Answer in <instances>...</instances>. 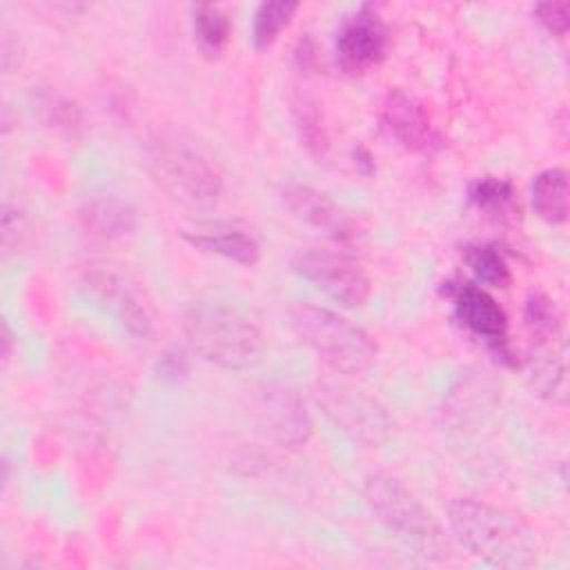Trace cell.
<instances>
[{"instance_id":"cell-1","label":"cell","mask_w":570,"mask_h":570,"mask_svg":"<svg viewBox=\"0 0 570 570\" xmlns=\"http://www.w3.org/2000/svg\"><path fill=\"white\" fill-rule=\"evenodd\" d=\"M445 510L454 539L474 557L514 570L537 563L534 532L517 514L468 497L452 499Z\"/></svg>"},{"instance_id":"cell-2","label":"cell","mask_w":570,"mask_h":570,"mask_svg":"<svg viewBox=\"0 0 570 570\" xmlns=\"http://www.w3.org/2000/svg\"><path fill=\"white\" fill-rule=\"evenodd\" d=\"M363 497L376 519L416 554L432 561L450 554L443 528L401 479L390 472H374L365 476Z\"/></svg>"},{"instance_id":"cell-3","label":"cell","mask_w":570,"mask_h":570,"mask_svg":"<svg viewBox=\"0 0 570 570\" xmlns=\"http://www.w3.org/2000/svg\"><path fill=\"white\" fill-rule=\"evenodd\" d=\"M183 330L189 347L223 370H245L261 358L263 334L238 309L220 303H196L187 309Z\"/></svg>"},{"instance_id":"cell-4","label":"cell","mask_w":570,"mask_h":570,"mask_svg":"<svg viewBox=\"0 0 570 570\" xmlns=\"http://www.w3.org/2000/svg\"><path fill=\"white\" fill-rule=\"evenodd\" d=\"M287 318L298 341L318 354L334 372L358 374L376 358L372 336L327 307L296 303L289 307Z\"/></svg>"},{"instance_id":"cell-5","label":"cell","mask_w":570,"mask_h":570,"mask_svg":"<svg viewBox=\"0 0 570 570\" xmlns=\"http://www.w3.org/2000/svg\"><path fill=\"white\" fill-rule=\"evenodd\" d=\"M147 169L151 178L174 200L187 207H212L220 191L223 178L209 158L174 134H156L149 138Z\"/></svg>"},{"instance_id":"cell-6","label":"cell","mask_w":570,"mask_h":570,"mask_svg":"<svg viewBox=\"0 0 570 570\" xmlns=\"http://www.w3.org/2000/svg\"><path fill=\"white\" fill-rule=\"evenodd\" d=\"M316 401L327 419L352 439L376 448L394 432L390 412L365 390L341 379H325L316 385Z\"/></svg>"},{"instance_id":"cell-7","label":"cell","mask_w":570,"mask_h":570,"mask_svg":"<svg viewBox=\"0 0 570 570\" xmlns=\"http://www.w3.org/2000/svg\"><path fill=\"white\" fill-rule=\"evenodd\" d=\"M294 272L345 307H358L370 296V278L363 267L343 252L303 249L292 261Z\"/></svg>"},{"instance_id":"cell-8","label":"cell","mask_w":570,"mask_h":570,"mask_svg":"<svg viewBox=\"0 0 570 570\" xmlns=\"http://www.w3.org/2000/svg\"><path fill=\"white\" fill-rule=\"evenodd\" d=\"M256 425L281 448H301L312 436V419L298 392L283 383H263L249 396Z\"/></svg>"},{"instance_id":"cell-9","label":"cell","mask_w":570,"mask_h":570,"mask_svg":"<svg viewBox=\"0 0 570 570\" xmlns=\"http://www.w3.org/2000/svg\"><path fill=\"white\" fill-rule=\"evenodd\" d=\"M387 45L390 36L385 22L370 4H363L345 16L336 31L338 67L350 76L367 73L383 62Z\"/></svg>"},{"instance_id":"cell-10","label":"cell","mask_w":570,"mask_h":570,"mask_svg":"<svg viewBox=\"0 0 570 570\" xmlns=\"http://www.w3.org/2000/svg\"><path fill=\"white\" fill-rule=\"evenodd\" d=\"M454 305V318L476 338H481L499 358L512 363L508 350V316L503 307L479 285L456 283L448 287Z\"/></svg>"},{"instance_id":"cell-11","label":"cell","mask_w":570,"mask_h":570,"mask_svg":"<svg viewBox=\"0 0 570 570\" xmlns=\"http://www.w3.org/2000/svg\"><path fill=\"white\" fill-rule=\"evenodd\" d=\"M381 120L390 136L405 149L432 154L443 147L441 134L434 129L425 107L403 89H392L381 105Z\"/></svg>"},{"instance_id":"cell-12","label":"cell","mask_w":570,"mask_h":570,"mask_svg":"<svg viewBox=\"0 0 570 570\" xmlns=\"http://www.w3.org/2000/svg\"><path fill=\"white\" fill-rule=\"evenodd\" d=\"M281 198L285 207L309 227L321 229L336 240H350L354 236L350 216L327 194L309 185L292 183L281 189Z\"/></svg>"},{"instance_id":"cell-13","label":"cell","mask_w":570,"mask_h":570,"mask_svg":"<svg viewBox=\"0 0 570 570\" xmlns=\"http://www.w3.org/2000/svg\"><path fill=\"white\" fill-rule=\"evenodd\" d=\"M85 285L100 303H105L114 312V316L136 338H151L154 334L151 316L145 303L138 298V294L131 287H127L122 278L105 269H91L85 276Z\"/></svg>"},{"instance_id":"cell-14","label":"cell","mask_w":570,"mask_h":570,"mask_svg":"<svg viewBox=\"0 0 570 570\" xmlns=\"http://www.w3.org/2000/svg\"><path fill=\"white\" fill-rule=\"evenodd\" d=\"M183 240H187L191 247L216 254L227 261H234L238 265H254L261 258V245L258 240L236 227H212V229H180Z\"/></svg>"},{"instance_id":"cell-15","label":"cell","mask_w":570,"mask_h":570,"mask_svg":"<svg viewBox=\"0 0 570 570\" xmlns=\"http://www.w3.org/2000/svg\"><path fill=\"white\" fill-rule=\"evenodd\" d=\"M85 229L102 240H120L136 229V209L116 196H96L80 209Z\"/></svg>"},{"instance_id":"cell-16","label":"cell","mask_w":570,"mask_h":570,"mask_svg":"<svg viewBox=\"0 0 570 570\" xmlns=\"http://www.w3.org/2000/svg\"><path fill=\"white\" fill-rule=\"evenodd\" d=\"M532 207L537 216L550 225H561L568 218V176L552 167L537 174L532 180Z\"/></svg>"},{"instance_id":"cell-17","label":"cell","mask_w":570,"mask_h":570,"mask_svg":"<svg viewBox=\"0 0 570 570\" xmlns=\"http://www.w3.org/2000/svg\"><path fill=\"white\" fill-rule=\"evenodd\" d=\"M470 203L483 212L485 216H492L497 220H514L519 214V198L517 189L510 180L505 178H494V176H483L474 180L468 189Z\"/></svg>"},{"instance_id":"cell-18","label":"cell","mask_w":570,"mask_h":570,"mask_svg":"<svg viewBox=\"0 0 570 570\" xmlns=\"http://www.w3.org/2000/svg\"><path fill=\"white\" fill-rule=\"evenodd\" d=\"M292 114L298 140L307 149V154L314 158H325L330 149V136L318 102L307 94H296L292 100Z\"/></svg>"},{"instance_id":"cell-19","label":"cell","mask_w":570,"mask_h":570,"mask_svg":"<svg viewBox=\"0 0 570 570\" xmlns=\"http://www.w3.org/2000/svg\"><path fill=\"white\" fill-rule=\"evenodd\" d=\"M194 18V36L198 40V47L207 56H218L232 38V20L218 4H194L191 7Z\"/></svg>"},{"instance_id":"cell-20","label":"cell","mask_w":570,"mask_h":570,"mask_svg":"<svg viewBox=\"0 0 570 570\" xmlns=\"http://www.w3.org/2000/svg\"><path fill=\"white\" fill-rule=\"evenodd\" d=\"M463 258L474 278L488 287L503 289L512 283V272L503 252L492 243H476L463 249Z\"/></svg>"},{"instance_id":"cell-21","label":"cell","mask_w":570,"mask_h":570,"mask_svg":"<svg viewBox=\"0 0 570 570\" xmlns=\"http://www.w3.org/2000/svg\"><path fill=\"white\" fill-rule=\"evenodd\" d=\"M523 325L537 345L554 343L561 336V316L550 296L530 292L523 303Z\"/></svg>"},{"instance_id":"cell-22","label":"cell","mask_w":570,"mask_h":570,"mask_svg":"<svg viewBox=\"0 0 570 570\" xmlns=\"http://www.w3.org/2000/svg\"><path fill=\"white\" fill-rule=\"evenodd\" d=\"M528 379H530L532 390L539 396H543V399H548L552 403H566V396H568L566 365H563L561 354H557L554 350H552V354L550 352L537 354L530 361Z\"/></svg>"},{"instance_id":"cell-23","label":"cell","mask_w":570,"mask_h":570,"mask_svg":"<svg viewBox=\"0 0 570 570\" xmlns=\"http://www.w3.org/2000/svg\"><path fill=\"white\" fill-rule=\"evenodd\" d=\"M298 4L289 0H269L263 2L254 13V27H252V40L256 49H267L274 45V40L281 36V31L289 24L294 18Z\"/></svg>"},{"instance_id":"cell-24","label":"cell","mask_w":570,"mask_h":570,"mask_svg":"<svg viewBox=\"0 0 570 570\" xmlns=\"http://www.w3.org/2000/svg\"><path fill=\"white\" fill-rule=\"evenodd\" d=\"M38 105L49 127H56L58 131H65V134H73L80 127V111L65 96L47 91V94H40Z\"/></svg>"},{"instance_id":"cell-25","label":"cell","mask_w":570,"mask_h":570,"mask_svg":"<svg viewBox=\"0 0 570 570\" xmlns=\"http://www.w3.org/2000/svg\"><path fill=\"white\" fill-rule=\"evenodd\" d=\"M534 18L546 31L563 38L570 27V2H539L534 4Z\"/></svg>"},{"instance_id":"cell-26","label":"cell","mask_w":570,"mask_h":570,"mask_svg":"<svg viewBox=\"0 0 570 570\" xmlns=\"http://www.w3.org/2000/svg\"><path fill=\"white\" fill-rule=\"evenodd\" d=\"M154 374L156 379L163 383V385H180L187 374H189V361L185 356V352L171 347L167 350L158 361H156V367H154Z\"/></svg>"},{"instance_id":"cell-27","label":"cell","mask_w":570,"mask_h":570,"mask_svg":"<svg viewBox=\"0 0 570 570\" xmlns=\"http://www.w3.org/2000/svg\"><path fill=\"white\" fill-rule=\"evenodd\" d=\"M294 62H296V67H298L301 71H305V73L316 71V67L321 65L318 47H316V42H314V38H312L309 33H305V36L298 40V45H296V49H294Z\"/></svg>"},{"instance_id":"cell-28","label":"cell","mask_w":570,"mask_h":570,"mask_svg":"<svg viewBox=\"0 0 570 570\" xmlns=\"http://www.w3.org/2000/svg\"><path fill=\"white\" fill-rule=\"evenodd\" d=\"M354 163L361 167L363 174H372V171H374L372 154H370L365 147H356V149H354Z\"/></svg>"},{"instance_id":"cell-29","label":"cell","mask_w":570,"mask_h":570,"mask_svg":"<svg viewBox=\"0 0 570 570\" xmlns=\"http://www.w3.org/2000/svg\"><path fill=\"white\" fill-rule=\"evenodd\" d=\"M9 345H11V334H9V327L7 325H2V356L4 358H9Z\"/></svg>"}]
</instances>
